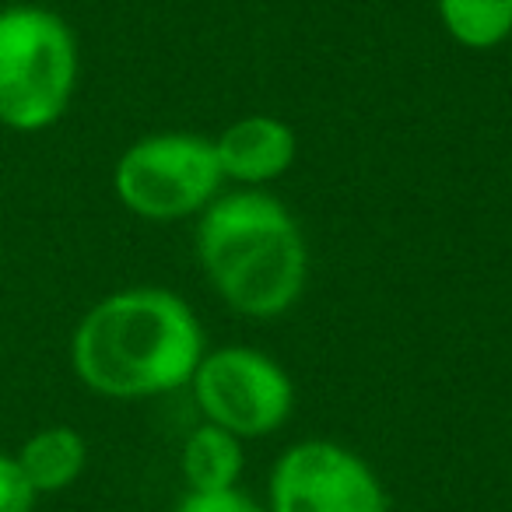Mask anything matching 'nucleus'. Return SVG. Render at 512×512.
<instances>
[{"label":"nucleus","instance_id":"1","mask_svg":"<svg viewBox=\"0 0 512 512\" xmlns=\"http://www.w3.org/2000/svg\"><path fill=\"white\" fill-rule=\"evenodd\" d=\"M207 337L190 302L158 285L109 292L71 334V369L106 400H151L190 386Z\"/></svg>","mask_w":512,"mask_h":512},{"label":"nucleus","instance_id":"2","mask_svg":"<svg viewBox=\"0 0 512 512\" xmlns=\"http://www.w3.org/2000/svg\"><path fill=\"white\" fill-rule=\"evenodd\" d=\"M193 246L211 288L239 316L278 320L306 292V235L295 214L264 190L218 193L197 214Z\"/></svg>","mask_w":512,"mask_h":512},{"label":"nucleus","instance_id":"3","mask_svg":"<svg viewBox=\"0 0 512 512\" xmlns=\"http://www.w3.org/2000/svg\"><path fill=\"white\" fill-rule=\"evenodd\" d=\"M81 78V46L64 15L32 0L0 8V127L43 134L67 116Z\"/></svg>","mask_w":512,"mask_h":512},{"label":"nucleus","instance_id":"4","mask_svg":"<svg viewBox=\"0 0 512 512\" xmlns=\"http://www.w3.org/2000/svg\"><path fill=\"white\" fill-rule=\"evenodd\" d=\"M225 186L214 141L186 130L137 137L113 165V193L134 218L179 221L200 214Z\"/></svg>","mask_w":512,"mask_h":512},{"label":"nucleus","instance_id":"5","mask_svg":"<svg viewBox=\"0 0 512 512\" xmlns=\"http://www.w3.org/2000/svg\"><path fill=\"white\" fill-rule=\"evenodd\" d=\"M190 393L204 421L242 442L281 432L295 411V383L285 365L242 344L207 348L193 369Z\"/></svg>","mask_w":512,"mask_h":512},{"label":"nucleus","instance_id":"6","mask_svg":"<svg viewBox=\"0 0 512 512\" xmlns=\"http://www.w3.org/2000/svg\"><path fill=\"white\" fill-rule=\"evenodd\" d=\"M271 512H390L379 474L334 439H302L274 460L267 481Z\"/></svg>","mask_w":512,"mask_h":512},{"label":"nucleus","instance_id":"7","mask_svg":"<svg viewBox=\"0 0 512 512\" xmlns=\"http://www.w3.org/2000/svg\"><path fill=\"white\" fill-rule=\"evenodd\" d=\"M214 141L221 176L242 190H264L267 183L292 172L299 158V134L292 123L271 113H249L228 123Z\"/></svg>","mask_w":512,"mask_h":512},{"label":"nucleus","instance_id":"8","mask_svg":"<svg viewBox=\"0 0 512 512\" xmlns=\"http://www.w3.org/2000/svg\"><path fill=\"white\" fill-rule=\"evenodd\" d=\"M15 460L22 474L29 477L32 491L43 495H60L74 488L88 467V442L74 425H43L15 449Z\"/></svg>","mask_w":512,"mask_h":512},{"label":"nucleus","instance_id":"9","mask_svg":"<svg viewBox=\"0 0 512 512\" xmlns=\"http://www.w3.org/2000/svg\"><path fill=\"white\" fill-rule=\"evenodd\" d=\"M246 470L242 439L225 432L221 425H197L183 439L179 449V474L186 481V491H228L239 488V477Z\"/></svg>","mask_w":512,"mask_h":512},{"label":"nucleus","instance_id":"10","mask_svg":"<svg viewBox=\"0 0 512 512\" xmlns=\"http://www.w3.org/2000/svg\"><path fill=\"white\" fill-rule=\"evenodd\" d=\"M435 11L463 50L488 53L512 39V0H435Z\"/></svg>","mask_w":512,"mask_h":512},{"label":"nucleus","instance_id":"11","mask_svg":"<svg viewBox=\"0 0 512 512\" xmlns=\"http://www.w3.org/2000/svg\"><path fill=\"white\" fill-rule=\"evenodd\" d=\"M172 512H271L242 488L228 491H186Z\"/></svg>","mask_w":512,"mask_h":512},{"label":"nucleus","instance_id":"12","mask_svg":"<svg viewBox=\"0 0 512 512\" xmlns=\"http://www.w3.org/2000/svg\"><path fill=\"white\" fill-rule=\"evenodd\" d=\"M39 495L22 474L15 453L0 449V512H36Z\"/></svg>","mask_w":512,"mask_h":512}]
</instances>
